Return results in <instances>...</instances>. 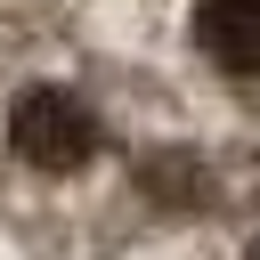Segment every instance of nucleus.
Listing matches in <instances>:
<instances>
[{
	"instance_id": "20e7f679",
	"label": "nucleus",
	"mask_w": 260,
	"mask_h": 260,
	"mask_svg": "<svg viewBox=\"0 0 260 260\" xmlns=\"http://www.w3.org/2000/svg\"><path fill=\"white\" fill-rule=\"evenodd\" d=\"M244 260H260V244H252V252H244Z\"/></svg>"
},
{
	"instance_id": "f03ea898",
	"label": "nucleus",
	"mask_w": 260,
	"mask_h": 260,
	"mask_svg": "<svg viewBox=\"0 0 260 260\" xmlns=\"http://www.w3.org/2000/svg\"><path fill=\"white\" fill-rule=\"evenodd\" d=\"M195 41L228 73H260V0H195Z\"/></svg>"
},
{
	"instance_id": "7ed1b4c3",
	"label": "nucleus",
	"mask_w": 260,
	"mask_h": 260,
	"mask_svg": "<svg viewBox=\"0 0 260 260\" xmlns=\"http://www.w3.org/2000/svg\"><path fill=\"white\" fill-rule=\"evenodd\" d=\"M195 162L187 154H162V162H146V187L162 195V203H195V179H187Z\"/></svg>"
},
{
	"instance_id": "f257e3e1",
	"label": "nucleus",
	"mask_w": 260,
	"mask_h": 260,
	"mask_svg": "<svg viewBox=\"0 0 260 260\" xmlns=\"http://www.w3.org/2000/svg\"><path fill=\"white\" fill-rule=\"evenodd\" d=\"M8 146H16L32 171H81V162L98 154V114H89L73 89L41 81V89L16 98V114H8Z\"/></svg>"
}]
</instances>
